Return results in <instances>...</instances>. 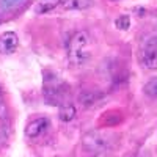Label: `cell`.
I'll return each mask as SVG.
<instances>
[{
  "label": "cell",
  "instance_id": "7",
  "mask_svg": "<svg viewBox=\"0 0 157 157\" xmlns=\"http://www.w3.org/2000/svg\"><path fill=\"white\" fill-rule=\"evenodd\" d=\"M75 115H77L75 105H74V104H71V102L63 104V105L60 107V110H58V116H60V120H61L63 123L72 121L74 118H75Z\"/></svg>",
  "mask_w": 157,
  "mask_h": 157
},
{
  "label": "cell",
  "instance_id": "13",
  "mask_svg": "<svg viewBox=\"0 0 157 157\" xmlns=\"http://www.w3.org/2000/svg\"><path fill=\"white\" fill-rule=\"evenodd\" d=\"M93 157H107V155H105V152H98V154H94Z\"/></svg>",
  "mask_w": 157,
  "mask_h": 157
},
{
  "label": "cell",
  "instance_id": "6",
  "mask_svg": "<svg viewBox=\"0 0 157 157\" xmlns=\"http://www.w3.org/2000/svg\"><path fill=\"white\" fill-rule=\"evenodd\" d=\"M61 5L64 10H75L82 11L93 6V0H61Z\"/></svg>",
  "mask_w": 157,
  "mask_h": 157
},
{
  "label": "cell",
  "instance_id": "8",
  "mask_svg": "<svg viewBox=\"0 0 157 157\" xmlns=\"http://www.w3.org/2000/svg\"><path fill=\"white\" fill-rule=\"evenodd\" d=\"M60 5H61V0H38L35 10H36V13L43 14V13H49L52 10H55Z\"/></svg>",
  "mask_w": 157,
  "mask_h": 157
},
{
  "label": "cell",
  "instance_id": "4",
  "mask_svg": "<svg viewBox=\"0 0 157 157\" xmlns=\"http://www.w3.org/2000/svg\"><path fill=\"white\" fill-rule=\"evenodd\" d=\"M19 46V38L14 32H5L0 35V54L2 55H11L16 52Z\"/></svg>",
  "mask_w": 157,
  "mask_h": 157
},
{
  "label": "cell",
  "instance_id": "11",
  "mask_svg": "<svg viewBox=\"0 0 157 157\" xmlns=\"http://www.w3.org/2000/svg\"><path fill=\"white\" fill-rule=\"evenodd\" d=\"M25 0H0V6L3 10H14L17 6H21Z\"/></svg>",
  "mask_w": 157,
  "mask_h": 157
},
{
  "label": "cell",
  "instance_id": "3",
  "mask_svg": "<svg viewBox=\"0 0 157 157\" xmlns=\"http://www.w3.org/2000/svg\"><path fill=\"white\" fill-rule=\"evenodd\" d=\"M64 82L61 78H58L55 74H50L46 82H44V96H46V102L47 104H57L58 99L63 96L61 91H63Z\"/></svg>",
  "mask_w": 157,
  "mask_h": 157
},
{
  "label": "cell",
  "instance_id": "1",
  "mask_svg": "<svg viewBox=\"0 0 157 157\" xmlns=\"http://www.w3.org/2000/svg\"><path fill=\"white\" fill-rule=\"evenodd\" d=\"M88 44H90V38L85 32H77L71 36V39L68 41V46H66L68 60L71 61V64L80 66V64H83L90 58Z\"/></svg>",
  "mask_w": 157,
  "mask_h": 157
},
{
  "label": "cell",
  "instance_id": "10",
  "mask_svg": "<svg viewBox=\"0 0 157 157\" xmlns=\"http://www.w3.org/2000/svg\"><path fill=\"white\" fill-rule=\"evenodd\" d=\"M115 25H116V29H118V30L126 32V30L130 27V17L126 16V14H123V16H120V17L115 21Z\"/></svg>",
  "mask_w": 157,
  "mask_h": 157
},
{
  "label": "cell",
  "instance_id": "2",
  "mask_svg": "<svg viewBox=\"0 0 157 157\" xmlns=\"http://www.w3.org/2000/svg\"><path fill=\"white\" fill-rule=\"evenodd\" d=\"M141 63L146 69H157V36L148 38L141 46Z\"/></svg>",
  "mask_w": 157,
  "mask_h": 157
},
{
  "label": "cell",
  "instance_id": "9",
  "mask_svg": "<svg viewBox=\"0 0 157 157\" xmlns=\"http://www.w3.org/2000/svg\"><path fill=\"white\" fill-rule=\"evenodd\" d=\"M143 91H145V94H148L151 98H157V77H152L151 80L145 85Z\"/></svg>",
  "mask_w": 157,
  "mask_h": 157
},
{
  "label": "cell",
  "instance_id": "5",
  "mask_svg": "<svg viewBox=\"0 0 157 157\" xmlns=\"http://www.w3.org/2000/svg\"><path fill=\"white\" fill-rule=\"evenodd\" d=\"M47 126H49V121L46 118H36V120L30 121L29 126L25 127V135L29 138H35L38 135H41L43 132H46Z\"/></svg>",
  "mask_w": 157,
  "mask_h": 157
},
{
  "label": "cell",
  "instance_id": "12",
  "mask_svg": "<svg viewBox=\"0 0 157 157\" xmlns=\"http://www.w3.org/2000/svg\"><path fill=\"white\" fill-rule=\"evenodd\" d=\"M94 101H96V94H93V93H83L80 96V102L85 107H91L94 104Z\"/></svg>",
  "mask_w": 157,
  "mask_h": 157
}]
</instances>
